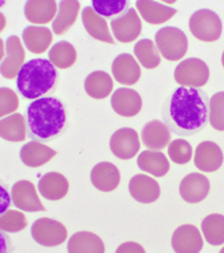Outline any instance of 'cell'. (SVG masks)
<instances>
[{
  "label": "cell",
  "mask_w": 224,
  "mask_h": 253,
  "mask_svg": "<svg viewBox=\"0 0 224 253\" xmlns=\"http://www.w3.org/2000/svg\"><path fill=\"white\" fill-rule=\"evenodd\" d=\"M0 136L8 142H22L28 136L26 118L20 113L2 118L0 121Z\"/></svg>",
  "instance_id": "f546056e"
},
{
  "label": "cell",
  "mask_w": 224,
  "mask_h": 253,
  "mask_svg": "<svg viewBox=\"0 0 224 253\" xmlns=\"http://www.w3.org/2000/svg\"><path fill=\"white\" fill-rule=\"evenodd\" d=\"M114 83L110 74L103 70H96L86 76L84 89L93 99H105L113 90Z\"/></svg>",
  "instance_id": "f1b7e54d"
},
{
  "label": "cell",
  "mask_w": 224,
  "mask_h": 253,
  "mask_svg": "<svg viewBox=\"0 0 224 253\" xmlns=\"http://www.w3.org/2000/svg\"><path fill=\"white\" fill-rule=\"evenodd\" d=\"M59 72L47 59H33L21 68L16 77V87L26 99H39L54 92Z\"/></svg>",
  "instance_id": "3957f363"
},
{
  "label": "cell",
  "mask_w": 224,
  "mask_h": 253,
  "mask_svg": "<svg viewBox=\"0 0 224 253\" xmlns=\"http://www.w3.org/2000/svg\"><path fill=\"white\" fill-rule=\"evenodd\" d=\"M209 97L199 87L180 86L162 106L164 124L178 136H193L209 121Z\"/></svg>",
  "instance_id": "6da1fadb"
},
{
  "label": "cell",
  "mask_w": 224,
  "mask_h": 253,
  "mask_svg": "<svg viewBox=\"0 0 224 253\" xmlns=\"http://www.w3.org/2000/svg\"><path fill=\"white\" fill-rule=\"evenodd\" d=\"M31 237L41 247L54 248L67 240V229L57 220L40 217L31 226Z\"/></svg>",
  "instance_id": "52a82bcc"
},
{
  "label": "cell",
  "mask_w": 224,
  "mask_h": 253,
  "mask_svg": "<svg viewBox=\"0 0 224 253\" xmlns=\"http://www.w3.org/2000/svg\"><path fill=\"white\" fill-rule=\"evenodd\" d=\"M38 190L45 199L52 200V202L60 200L66 197L69 191V182L62 174L51 171L40 177L38 182Z\"/></svg>",
  "instance_id": "7402d4cb"
},
{
  "label": "cell",
  "mask_w": 224,
  "mask_h": 253,
  "mask_svg": "<svg viewBox=\"0 0 224 253\" xmlns=\"http://www.w3.org/2000/svg\"><path fill=\"white\" fill-rule=\"evenodd\" d=\"M90 178L93 187L99 191L111 192L120 184L121 174L114 164L103 161L92 168Z\"/></svg>",
  "instance_id": "2e32d148"
},
{
  "label": "cell",
  "mask_w": 224,
  "mask_h": 253,
  "mask_svg": "<svg viewBox=\"0 0 224 253\" xmlns=\"http://www.w3.org/2000/svg\"><path fill=\"white\" fill-rule=\"evenodd\" d=\"M171 247L177 253H198L202 250L204 240L193 224H183L174 231Z\"/></svg>",
  "instance_id": "8fae6325"
},
{
  "label": "cell",
  "mask_w": 224,
  "mask_h": 253,
  "mask_svg": "<svg viewBox=\"0 0 224 253\" xmlns=\"http://www.w3.org/2000/svg\"><path fill=\"white\" fill-rule=\"evenodd\" d=\"M136 7L143 19L154 26L167 22L177 13V10L173 7L164 5L162 2L154 1V0H139L136 2Z\"/></svg>",
  "instance_id": "603a6c76"
},
{
  "label": "cell",
  "mask_w": 224,
  "mask_h": 253,
  "mask_svg": "<svg viewBox=\"0 0 224 253\" xmlns=\"http://www.w3.org/2000/svg\"><path fill=\"white\" fill-rule=\"evenodd\" d=\"M111 105L115 113L123 118H132L142 111L143 99L136 90L118 87L112 94Z\"/></svg>",
  "instance_id": "7c38bea8"
},
{
  "label": "cell",
  "mask_w": 224,
  "mask_h": 253,
  "mask_svg": "<svg viewBox=\"0 0 224 253\" xmlns=\"http://www.w3.org/2000/svg\"><path fill=\"white\" fill-rule=\"evenodd\" d=\"M48 60L57 68L67 69L74 66L77 60V52L75 47L67 41L58 42L48 52Z\"/></svg>",
  "instance_id": "4dcf8cb0"
},
{
  "label": "cell",
  "mask_w": 224,
  "mask_h": 253,
  "mask_svg": "<svg viewBox=\"0 0 224 253\" xmlns=\"http://www.w3.org/2000/svg\"><path fill=\"white\" fill-rule=\"evenodd\" d=\"M201 230L207 243L215 247L224 244V215L211 214L206 216L201 222Z\"/></svg>",
  "instance_id": "1f68e13d"
},
{
  "label": "cell",
  "mask_w": 224,
  "mask_h": 253,
  "mask_svg": "<svg viewBox=\"0 0 224 253\" xmlns=\"http://www.w3.org/2000/svg\"><path fill=\"white\" fill-rule=\"evenodd\" d=\"M57 10L54 0H29L24 5V16L34 24H46L57 16Z\"/></svg>",
  "instance_id": "cb8c5ba5"
},
{
  "label": "cell",
  "mask_w": 224,
  "mask_h": 253,
  "mask_svg": "<svg viewBox=\"0 0 224 253\" xmlns=\"http://www.w3.org/2000/svg\"><path fill=\"white\" fill-rule=\"evenodd\" d=\"M112 73L115 81L123 85H134L141 79V67L129 53L117 55L112 63Z\"/></svg>",
  "instance_id": "e0dca14e"
},
{
  "label": "cell",
  "mask_w": 224,
  "mask_h": 253,
  "mask_svg": "<svg viewBox=\"0 0 224 253\" xmlns=\"http://www.w3.org/2000/svg\"><path fill=\"white\" fill-rule=\"evenodd\" d=\"M23 46L20 38L17 36H10L6 41V58L1 61V75L7 80H13L19 75L21 68L24 65Z\"/></svg>",
  "instance_id": "5bb4252c"
},
{
  "label": "cell",
  "mask_w": 224,
  "mask_h": 253,
  "mask_svg": "<svg viewBox=\"0 0 224 253\" xmlns=\"http://www.w3.org/2000/svg\"><path fill=\"white\" fill-rule=\"evenodd\" d=\"M170 130L166 124L153 120L142 129V142L149 150L161 151L170 142Z\"/></svg>",
  "instance_id": "ffe728a7"
},
{
  "label": "cell",
  "mask_w": 224,
  "mask_h": 253,
  "mask_svg": "<svg viewBox=\"0 0 224 253\" xmlns=\"http://www.w3.org/2000/svg\"><path fill=\"white\" fill-rule=\"evenodd\" d=\"M22 40L31 53L40 54L50 47L53 41V35L46 27L29 26L23 30Z\"/></svg>",
  "instance_id": "d4e9b609"
},
{
  "label": "cell",
  "mask_w": 224,
  "mask_h": 253,
  "mask_svg": "<svg viewBox=\"0 0 224 253\" xmlns=\"http://www.w3.org/2000/svg\"><path fill=\"white\" fill-rule=\"evenodd\" d=\"M10 197H12L13 205L19 210L26 211V212L46 211L43 204L40 203L36 188L30 181L21 180L16 182L10 191Z\"/></svg>",
  "instance_id": "30bf717a"
},
{
  "label": "cell",
  "mask_w": 224,
  "mask_h": 253,
  "mask_svg": "<svg viewBox=\"0 0 224 253\" xmlns=\"http://www.w3.org/2000/svg\"><path fill=\"white\" fill-rule=\"evenodd\" d=\"M223 160L224 157L221 147L211 140L201 142L195 149L194 166L199 170L213 173L221 168Z\"/></svg>",
  "instance_id": "4fadbf2b"
},
{
  "label": "cell",
  "mask_w": 224,
  "mask_h": 253,
  "mask_svg": "<svg viewBox=\"0 0 224 253\" xmlns=\"http://www.w3.org/2000/svg\"><path fill=\"white\" fill-rule=\"evenodd\" d=\"M222 65H223V67H224V52L222 53Z\"/></svg>",
  "instance_id": "ab89813d"
},
{
  "label": "cell",
  "mask_w": 224,
  "mask_h": 253,
  "mask_svg": "<svg viewBox=\"0 0 224 253\" xmlns=\"http://www.w3.org/2000/svg\"><path fill=\"white\" fill-rule=\"evenodd\" d=\"M137 165L139 169L155 177L164 176L170 169L169 161L161 151H143L137 158Z\"/></svg>",
  "instance_id": "484cf974"
},
{
  "label": "cell",
  "mask_w": 224,
  "mask_h": 253,
  "mask_svg": "<svg viewBox=\"0 0 224 253\" xmlns=\"http://www.w3.org/2000/svg\"><path fill=\"white\" fill-rule=\"evenodd\" d=\"M136 58L146 69H154L160 65L161 57L157 46L150 40L138 41L134 48Z\"/></svg>",
  "instance_id": "d6a6232c"
},
{
  "label": "cell",
  "mask_w": 224,
  "mask_h": 253,
  "mask_svg": "<svg viewBox=\"0 0 224 253\" xmlns=\"http://www.w3.org/2000/svg\"><path fill=\"white\" fill-rule=\"evenodd\" d=\"M191 34L201 42L212 43L222 35V21L214 10L199 9L194 12L188 21Z\"/></svg>",
  "instance_id": "5b68a950"
},
{
  "label": "cell",
  "mask_w": 224,
  "mask_h": 253,
  "mask_svg": "<svg viewBox=\"0 0 224 253\" xmlns=\"http://www.w3.org/2000/svg\"><path fill=\"white\" fill-rule=\"evenodd\" d=\"M211 184L205 175L199 173L187 174L180 184V195L183 200L190 204H197L208 196Z\"/></svg>",
  "instance_id": "9a60e30c"
},
{
  "label": "cell",
  "mask_w": 224,
  "mask_h": 253,
  "mask_svg": "<svg viewBox=\"0 0 224 253\" xmlns=\"http://www.w3.org/2000/svg\"><path fill=\"white\" fill-rule=\"evenodd\" d=\"M175 81L182 86L201 87L209 80V68L201 59L188 58L178 63L174 72Z\"/></svg>",
  "instance_id": "8992f818"
},
{
  "label": "cell",
  "mask_w": 224,
  "mask_h": 253,
  "mask_svg": "<svg viewBox=\"0 0 224 253\" xmlns=\"http://www.w3.org/2000/svg\"><path fill=\"white\" fill-rule=\"evenodd\" d=\"M112 31L115 40L120 43H131L142 34L143 24L135 8H128L111 21Z\"/></svg>",
  "instance_id": "ba28073f"
},
{
  "label": "cell",
  "mask_w": 224,
  "mask_h": 253,
  "mask_svg": "<svg viewBox=\"0 0 224 253\" xmlns=\"http://www.w3.org/2000/svg\"><path fill=\"white\" fill-rule=\"evenodd\" d=\"M69 253H104L105 244L98 235L90 231H78L69 238Z\"/></svg>",
  "instance_id": "4316f807"
},
{
  "label": "cell",
  "mask_w": 224,
  "mask_h": 253,
  "mask_svg": "<svg viewBox=\"0 0 224 253\" xmlns=\"http://www.w3.org/2000/svg\"><path fill=\"white\" fill-rule=\"evenodd\" d=\"M0 98H1V106H0V115L5 118L19 108V98L17 94L9 87L2 86L0 89Z\"/></svg>",
  "instance_id": "74e56055"
},
{
  "label": "cell",
  "mask_w": 224,
  "mask_h": 253,
  "mask_svg": "<svg viewBox=\"0 0 224 253\" xmlns=\"http://www.w3.org/2000/svg\"><path fill=\"white\" fill-rule=\"evenodd\" d=\"M28 137L48 143L58 138L68 126V115L64 103L58 98L44 97L31 101L26 111Z\"/></svg>",
  "instance_id": "7a4b0ae2"
},
{
  "label": "cell",
  "mask_w": 224,
  "mask_h": 253,
  "mask_svg": "<svg viewBox=\"0 0 224 253\" xmlns=\"http://www.w3.org/2000/svg\"><path fill=\"white\" fill-rule=\"evenodd\" d=\"M168 154L170 160L177 165H185L192 158V146L185 139H175L169 144Z\"/></svg>",
  "instance_id": "8d00e7d4"
},
{
  "label": "cell",
  "mask_w": 224,
  "mask_h": 253,
  "mask_svg": "<svg viewBox=\"0 0 224 253\" xmlns=\"http://www.w3.org/2000/svg\"><path fill=\"white\" fill-rule=\"evenodd\" d=\"M209 124L219 131H224V91L215 93L209 100Z\"/></svg>",
  "instance_id": "e575fe53"
},
{
  "label": "cell",
  "mask_w": 224,
  "mask_h": 253,
  "mask_svg": "<svg viewBox=\"0 0 224 253\" xmlns=\"http://www.w3.org/2000/svg\"><path fill=\"white\" fill-rule=\"evenodd\" d=\"M117 253L125 252V253H132V252H138V253H144L145 250L142 245L138 243H134V242H127V243L121 244L116 250Z\"/></svg>",
  "instance_id": "f35d334b"
},
{
  "label": "cell",
  "mask_w": 224,
  "mask_h": 253,
  "mask_svg": "<svg viewBox=\"0 0 224 253\" xmlns=\"http://www.w3.org/2000/svg\"><path fill=\"white\" fill-rule=\"evenodd\" d=\"M155 44L161 55L169 61L181 60L188 48L187 35L176 27H163L157 30Z\"/></svg>",
  "instance_id": "277c9868"
},
{
  "label": "cell",
  "mask_w": 224,
  "mask_h": 253,
  "mask_svg": "<svg viewBox=\"0 0 224 253\" xmlns=\"http://www.w3.org/2000/svg\"><path fill=\"white\" fill-rule=\"evenodd\" d=\"M110 147L112 153L118 159H132L141 149V140L137 131L132 128H121L111 137Z\"/></svg>",
  "instance_id": "9c48e42d"
},
{
  "label": "cell",
  "mask_w": 224,
  "mask_h": 253,
  "mask_svg": "<svg viewBox=\"0 0 224 253\" xmlns=\"http://www.w3.org/2000/svg\"><path fill=\"white\" fill-rule=\"evenodd\" d=\"M129 192L137 202L150 204L159 199L161 190L159 183L154 178L144 174H138L129 182Z\"/></svg>",
  "instance_id": "ac0fdd59"
},
{
  "label": "cell",
  "mask_w": 224,
  "mask_h": 253,
  "mask_svg": "<svg viewBox=\"0 0 224 253\" xmlns=\"http://www.w3.org/2000/svg\"><path fill=\"white\" fill-rule=\"evenodd\" d=\"M82 22L87 34L94 40L104 42V43L114 44V37L110 33L106 20L99 15L92 6H87L83 9Z\"/></svg>",
  "instance_id": "d6986e66"
},
{
  "label": "cell",
  "mask_w": 224,
  "mask_h": 253,
  "mask_svg": "<svg viewBox=\"0 0 224 253\" xmlns=\"http://www.w3.org/2000/svg\"><path fill=\"white\" fill-rule=\"evenodd\" d=\"M221 252H222V253H224V248L222 249V250H221Z\"/></svg>",
  "instance_id": "60d3db41"
},
{
  "label": "cell",
  "mask_w": 224,
  "mask_h": 253,
  "mask_svg": "<svg viewBox=\"0 0 224 253\" xmlns=\"http://www.w3.org/2000/svg\"><path fill=\"white\" fill-rule=\"evenodd\" d=\"M28 226L26 215L20 211L7 210L0 217V228L6 233H19Z\"/></svg>",
  "instance_id": "836d02e7"
},
{
  "label": "cell",
  "mask_w": 224,
  "mask_h": 253,
  "mask_svg": "<svg viewBox=\"0 0 224 253\" xmlns=\"http://www.w3.org/2000/svg\"><path fill=\"white\" fill-rule=\"evenodd\" d=\"M55 156L57 152L53 149L37 140H31L24 144L20 150V158L22 163L31 168L43 166Z\"/></svg>",
  "instance_id": "44dd1931"
},
{
  "label": "cell",
  "mask_w": 224,
  "mask_h": 253,
  "mask_svg": "<svg viewBox=\"0 0 224 253\" xmlns=\"http://www.w3.org/2000/svg\"><path fill=\"white\" fill-rule=\"evenodd\" d=\"M92 7L101 16L112 17L118 16L128 9L127 0H93Z\"/></svg>",
  "instance_id": "d590c367"
},
{
  "label": "cell",
  "mask_w": 224,
  "mask_h": 253,
  "mask_svg": "<svg viewBox=\"0 0 224 253\" xmlns=\"http://www.w3.org/2000/svg\"><path fill=\"white\" fill-rule=\"evenodd\" d=\"M79 2L75 0H64L59 3L57 16L52 23V30L55 35H65L76 22L79 12Z\"/></svg>",
  "instance_id": "83f0119b"
}]
</instances>
